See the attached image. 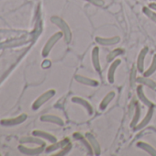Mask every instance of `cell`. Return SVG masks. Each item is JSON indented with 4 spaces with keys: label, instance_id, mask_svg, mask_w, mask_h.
<instances>
[{
    "label": "cell",
    "instance_id": "e0dca14e",
    "mask_svg": "<svg viewBox=\"0 0 156 156\" xmlns=\"http://www.w3.org/2000/svg\"><path fill=\"white\" fill-rule=\"evenodd\" d=\"M54 95H55V91H54V90H50V91L44 93V94L37 100V102H36V104H35V108H37L38 107H40L41 105H42L44 102H46L47 100H49V99H50L51 98H52Z\"/></svg>",
    "mask_w": 156,
    "mask_h": 156
},
{
    "label": "cell",
    "instance_id": "4fadbf2b",
    "mask_svg": "<svg viewBox=\"0 0 156 156\" xmlns=\"http://www.w3.org/2000/svg\"><path fill=\"white\" fill-rule=\"evenodd\" d=\"M137 83H139V84H140V85H142V86H146V87H148L149 88H151V89L156 91V83H155L153 80L150 79L149 77H146V76L138 77V78H137Z\"/></svg>",
    "mask_w": 156,
    "mask_h": 156
},
{
    "label": "cell",
    "instance_id": "7402d4cb",
    "mask_svg": "<svg viewBox=\"0 0 156 156\" xmlns=\"http://www.w3.org/2000/svg\"><path fill=\"white\" fill-rule=\"evenodd\" d=\"M68 143H70V140L69 139H64L62 140H61L60 142H56L54 144H52L51 147L48 148V151H55L59 148H63L64 146H66Z\"/></svg>",
    "mask_w": 156,
    "mask_h": 156
},
{
    "label": "cell",
    "instance_id": "9c48e42d",
    "mask_svg": "<svg viewBox=\"0 0 156 156\" xmlns=\"http://www.w3.org/2000/svg\"><path fill=\"white\" fill-rule=\"evenodd\" d=\"M86 137L88 140V141H89V143H90V145L94 151V154L99 155L101 153V148H100V145H99L98 141L97 140L96 137L92 133H89V132L86 133Z\"/></svg>",
    "mask_w": 156,
    "mask_h": 156
},
{
    "label": "cell",
    "instance_id": "9a60e30c",
    "mask_svg": "<svg viewBox=\"0 0 156 156\" xmlns=\"http://www.w3.org/2000/svg\"><path fill=\"white\" fill-rule=\"evenodd\" d=\"M137 147H139L140 149L143 150L144 151H146L147 153H149L151 156H156V150L149 143L144 142V141H139L137 143Z\"/></svg>",
    "mask_w": 156,
    "mask_h": 156
},
{
    "label": "cell",
    "instance_id": "d4e9b609",
    "mask_svg": "<svg viewBox=\"0 0 156 156\" xmlns=\"http://www.w3.org/2000/svg\"><path fill=\"white\" fill-rule=\"evenodd\" d=\"M87 1H88L92 5L97 6V7H102L105 4V2L103 1V0H87Z\"/></svg>",
    "mask_w": 156,
    "mask_h": 156
},
{
    "label": "cell",
    "instance_id": "8fae6325",
    "mask_svg": "<svg viewBox=\"0 0 156 156\" xmlns=\"http://www.w3.org/2000/svg\"><path fill=\"white\" fill-rule=\"evenodd\" d=\"M72 102H73V103H76V104H79V105L83 106L89 115H92V114H93V108H92V105H91L87 100H86V99H84V98H79V97H73V98H72Z\"/></svg>",
    "mask_w": 156,
    "mask_h": 156
},
{
    "label": "cell",
    "instance_id": "d6986e66",
    "mask_svg": "<svg viewBox=\"0 0 156 156\" xmlns=\"http://www.w3.org/2000/svg\"><path fill=\"white\" fill-rule=\"evenodd\" d=\"M42 120L48 121V122H51V123H55L59 126H63L64 122L62 119H60L59 117L53 116V115H48V116H44L41 118Z\"/></svg>",
    "mask_w": 156,
    "mask_h": 156
},
{
    "label": "cell",
    "instance_id": "7a4b0ae2",
    "mask_svg": "<svg viewBox=\"0 0 156 156\" xmlns=\"http://www.w3.org/2000/svg\"><path fill=\"white\" fill-rule=\"evenodd\" d=\"M63 36V33L62 32H57L55 33L52 37H51V39L48 41V42L46 43L45 47H44V50H43V55L44 56H47L48 53L51 51V50L52 49V47L56 44V42Z\"/></svg>",
    "mask_w": 156,
    "mask_h": 156
},
{
    "label": "cell",
    "instance_id": "603a6c76",
    "mask_svg": "<svg viewBox=\"0 0 156 156\" xmlns=\"http://www.w3.org/2000/svg\"><path fill=\"white\" fill-rule=\"evenodd\" d=\"M137 67L133 66L131 73H130V85L131 87H133L135 85V83L137 82V78H136V73H137Z\"/></svg>",
    "mask_w": 156,
    "mask_h": 156
},
{
    "label": "cell",
    "instance_id": "5bb4252c",
    "mask_svg": "<svg viewBox=\"0 0 156 156\" xmlns=\"http://www.w3.org/2000/svg\"><path fill=\"white\" fill-rule=\"evenodd\" d=\"M115 92L114 91H110V92H108L105 97H104V98L102 99V101L100 102V105H99V108H100V110H105L106 108H107V107L111 103V101L114 99V98H115Z\"/></svg>",
    "mask_w": 156,
    "mask_h": 156
},
{
    "label": "cell",
    "instance_id": "7c38bea8",
    "mask_svg": "<svg viewBox=\"0 0 156 156\" xmlns=\"http://www.w3.org/2000/svg\"><path fill=\"white\" fill-rule=\"evenodd\" d=\"M73 139L78 140H80L81 142H83L84 146H85V147L87 148V150L88 151V154H90V155H93V154H94V151H93V149H92V147H91V145H90L88 140L87 139V137L83 136V135H82L81 133H79V132H75V133H73Z\"/></svg>",
    "mask_w": 156,
    "mask_h": 156
},
{
    "label": "cell",
    "instance_id": "8992f818",
    "mask_svg": "<svg viewBox=\"0 0 156 156\" xmlns=\"http://www.w3.org/2000/svg\"><path fill=\"white\" fill-rule=\"evenodd\" d=\"M74 79L82 85L85 86H88V87H96L99 85V83L97 80H94L92 78H88L87 76L84 75H80V74H76L74 76Z\"/></svg>",
    "mask_w": 156,
    "mask_h": 156
},
{
    "label": "cell",
    "instance_id": "2e32d148",
    "mask_svg": "<svg viewBox=\"0 0 156 156\" xmlns=\"http://www.w3.org/2000/svg\"><path fill=\"white\" fill-rule=\"evenodd\" d=\"M140 115H141V109H140V107L139 105V103L136 105L135 107V110H134V113H133V119L130 122V128L133 129L137 126V124L140 122Z\"/></svg>",
    "mask_w": 156,
    "mask_h": 156
},
{
    "label": "cell",
    "instance_id": "3957f363",
    "mask_svg": "<svg viewBox=\"0 0 156 156\" xmlns=\"http://www.w3.org/2000/svg\"><path fill=\"white\" fill-rule=\"evenodd\" d=\"M153 113H154V107L149 108L148 112H147V114L145 115V117L143 118V119H142L140 122H139L135 128H133V130H134V131H137V130H140V129H143L144 127H146V126L150 123V121L151 120L152 116H153Z\"/></svg>",
    "mask_w": 156,
    "mask_h": 156
},
{
    "label": "cell",
    "instance_id": "44dd1931",
    "mask_svg": "<svg viewBox=\"0 0 156 156\" xmlns=\"http://www.w3.org/2000/svg\"><path fill=\"white\" fill-rule=\"evenodd\" d=\"M142 12L144 13V15L149 18L151 21L156 23V11H154L153 9H151L149 7H144L142 9Z\"/></svg>",
    "mask_w": 156,
    "mask_h": 156
},
{
    "label": "cell",
    "instance_id": "ba28073f",
    "mask_svg": "<svg viewBox=\"0 0 156 156\" xmlns=\"http://www.w3.org/2000/svg\"><path fill=\"white\" fill-rule=\"evenodd\" d=\"M96 41L103 46H110L115 45L120 41V38L118 36L111 37V38H103V37H96Z\"/></svg>",
    "mask_w": 156,
    "mask_h": 156
},
{
    "label": "cell",
    "instance_id": "277c9868",
    "mask_svg": "<svg viewBox=\"0 0 156 156\" xmlns=\"http://www.w3.org/2000/svg\"><path fill=\"white\" fill-rule=\"evenodd\" d=\"M149 52V48L148 47H144L140 50L138 59H137V63H136V67L138 69L139 72L143 73L144 72V62H145V58L147 56Z\"/></svg>",
    "mask_w": 156,
    "mask_h": 156
},
{
    "label": "cell",
    "instance_id": "30bf717a",
    "mask_svg": "<svg viewBox=\"0 0 156 156\" xmlns=\"http://www.w3.org/2000/svg\"><path fill=\"white\" fill-rule=\"evenodd\" d=\"M137 96H138V98H139V99L140 100V102L143 104V105H145V106H147L148 108H152V107H154V104L145 96V94H144V91H143V88H142V85H139L138 86V87H137Z\"/></svg>",
    "mask_w": 156,
    "mask_h": 156
},
{
    "label": "cell",
    "instance_id": "5b68a950",
    "mask_svg": "<svg viewBox=\"0 0 156 156\" xmlns=\"http://www.w3.org/2000/svg\"><path fill=\"white\" fill-rule=\"evenodd\" d=\"M121 63V60L117 58L116 60H114L110 66H109V69H108V81L109 84H113L114 81H115V73H116V70L117 68L120 65Z\"/></svg>",
    "mask_w": 156,
    "mask_h": 156
},
{
    "label": "cell",
    "instance_id": "52a82bcc",
    "mask_svg": "<svg viewBox=\"0 0 156 156\" xmlns=\"http://www.w3.org/2000/svg\"><path fill=\"white\" fill-rule=\"evenodd\" d=\"M91 60H92L94 69L98 73H101V64H100V59H99V48L98 47L93 48L92 54H91Z\"/></svg>",
    "mask_w": 156,
    "mask_h": 156
},
{
    "label": "cell",
    "instance_id": "ac0fdd59",
    "mask_svg": "<svg viewBox=\"0 0 156 156\" xmlns=\"http://www.w3.org/2000/svg\"><path fill=\"white\" fill-rule=\"evenodd\" d=\"M124 52H125V51H124V49H122V48H118V49H115V50L111 51L108 54V56H107V62H113V61L116 60L119 56L122 55Z\"/></svg>",
    "mask_w": 156,
    "mask_h": 156
},
{
    "label": "cell",
    "instance_id": "cb8c5ba5",
    "mask_svg": "<svg viewBox=\"0 0 156 156\" xmlns=\"http://www.w3.org/2000/svg\"><path fill=\"white\" fill-rule=\"evenodd\" d=\"M72 147H73L72 143H71V142H70V143H68L66 146H64V147H63V149H62L59 153H57V155H64V154H67V153L72 150Z\"/></svg>",
    "mask_w": 156,
    "mask_h": 156
},
{
    "label": "cell",
    "instance_id": "484cf974",
    "mask_svg": "<svg viewBox=\"0 0 156 156\" xmlns=\"http://www.w3.org/2000/svg\"><path fill=\"white\" fill-rule=\"evenodd\" d=\"M149 8H151V9H153L154 11H156V3H151L149 5Z\"/></svg>",
    "mask_w": 156,
    "mask_h": 156
},
{
    "label": "cell",
    "instance_id": "ffe728a7",
    "mask_svg": "<svg viewBox=\"0 0 156 156\" xmlns=\"http://www.w3.org/2000/svg\"><path fill=\"white\" fill-rule=\"evenodd\" d=\"M156 71V54L153 55L152 57V61H151V65L149 66V68L143 72V76H146V77H150L151 74H153Z\"/></svg>",
    "mask_w": 156,
    "mask_h": 156
},
{
    "label": "cell",
    "instance_id": "6da1fadb",
    "mask_svg": "<svg viewBox=\"0 0 156 156\" xmlns=\"http://www.w3.org/2000/svg\"><path fill=\"white\" fill-rule=\"evenodd\" d=\"M51 21H52L54 24H56V25L61 29L62 32L63 33V37H64L65 41H66L67 43H69V42L72 41L73 35H72V31H71V30H70L68 24H67L62 19H61V18H59V17H53V18H51Z\"/></svg>",
    "mask_w": 156,
    "mask_h": 156
}]
</instances>
